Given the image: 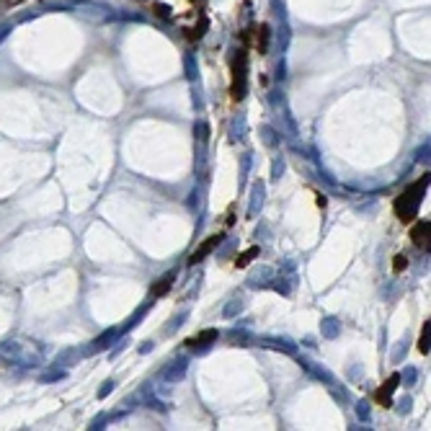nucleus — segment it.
Listing matches in <instances>:
<instances>
[{"mask_svg":"<svg viewBox=\"0 0 431 431\" xmlns=\"http://www.w3.org/2000/svg\"><path fill=\"white\" fill-rule=\"evenodd\" d=\"M426 189H428V173L421 176L413 186H408L403 194L395 199V214L403 220V222H411V220L416 217V212H418V207H421V199H423V191H426Z\"/></svg>","mask_w":431,"mask_h":431,"instance_id":"nucleus-1","label":"nucleus"},{"mask_svg":"<svg viewBox=\"0 0 431 431\" xmlns=\"http://www.w3.org/2000/svg\"><path fill=\"white\" fill-rule=\"evenodd\" d=\"M230 91H233L235 101L245 98V91H248V54L243 49L235 52V57H233V85H230Z\"/></svg>","mask_w":431,"mask_h":431,"instance_id":"nucleus-2","label":"nucleus"},{"mask_svg":"<svg viewBox=\"0 0 431 431\" xmlns=\"http://www.w3.org/2000/svg\"><path fill=\"white\" fill-rule=\"evenodd\" d=\"M220 243H222V235H209V238H207V240H204L202 245H199V248H196V250L191 253V258H189V264H191V266H196V264H202L204 258H207V256H209V253H212V250H214V248L220 245Z\"/></svg>","mask_w":431,"mask_h":431,"instance_id":"nucleus-3","label":"nucleus"},{"mask_svg":"<svg viewBox=\"0 0 431 431\" xmlns=\"http://www.w3.org/2000/svg\"><path fill=\"white\" fill-rule=\"evenodd\" d=\"M117 338H119V331H117V328H109V331H103V333H101V336H98V338H96V341H93L91 346L83 351V354H88V356H91V354L106 351V349L111 346V341H117Z\"/></svg>","mask_w":431,"mask_h":431,"instance_id":"nucleus-4","label":"nucleus"},{"mask_svg":"<svg viewBox=\"0 0 431 431\" xmlns=\"http://www.w3.org/2000/svg\"><path fill=\"white\" fill-rule=\"evenodd\" d=\"M264 194H266L264 184H261V181H256V184H253V189H250V207H248V220H253L258 212H261V207H264Z\"/></svg>","mask_w":431,"mask_h":431,"instance_id":"nucleus-5","label":"nucleus"},{"mask_svg":"<svg viewBox=\"0 0 431 431\" xmlns=\"http://www.w3.org/2000/svg\"><path fill=\"white\" fill-rule=\"evenodd\" d=\"M214 341H217V331H214V328H209V331H202V333H199V336L189 338L186 343H189L191 349H196V351H207V349L212 346Z\"/></svg>","mask_w":431,"mask_h":431,"instance_id":"nucleus-6","label":"nucleus"},{"mask_svg":"<svg viewBox=\"0 0 431 431\" xmlns=\"http://www.w3.org/2000/svg\"><path fill=\"white\" fill-rule=\"evenodd\" d=\"M411 240H413L418 248L428 245V220H418V222L411 227Z\"/></svg>","mask_w":431,"mask_h":431,"instance_id":"nucleus-7","label":"nucleus"},{"mask_svg":"<svg viewBox=\"0 0 431 431\" xmlns=\"http://www.w3.org/2000/svg\"><path fill=\"white\" fill-rule=\"evenodd\" d=\"M398 382H400V375H390L387 380H385V385L377 390V400L380 403H385V406H390V395L395 392V387H398Z\"/></svg>","mask_w":431,"mask_h":431,"instance_id":"nucleus-8","label":"nucleus"},{"mask_svg":"<svg viewBox=\"0 0 431 431\" xmlns=\"http://www.w3.org/2000/svg\"><path fill=\"white\" fill-rule=\"evenodd\" d=\"M173 279H176V274H173V271L165 274L163 279H158V281L153 284V292H150V295H153V297H163V295L170 290V286H173Z\"/></svg>","mask_w":431,"mask_h":431,"instance_id":"nucleus-9","label":"nucleus"},{"mask_svg":"<svg viewBox=\"0 0 431 431\" xmlns=\"http://www.w3.org/2000/svg\"><path fill=\"white\" fill-rule=\"evenodd\" d=\"M184 375H186V359H178V362H173V367L165 372V380L176 382V380H181Z\"/></svg>","mask_w":431,"mask_h":431,"instance_id":"nucleus-10","label":"nucleus"},{"mask_svg":"<svg viewBox=\"0 0 431 431\" xmlns=\"http://www.w3.org/2000/svg\"><path fill=\"white\" fill-rule=\"evenodd\" d=\"M428 343H431V320H426V326L421 331V338H418V351L421 354H428Z\"/></svg>","mask_w":431,"mask_h":431,"instance_id":"nucleus-11","label":"nucleus"},{"mask_svg":"<svg viewBox=\"0 0 431 431\" xmlns=\"http://www.w3.org/2000/svg\"><path fill=\"white\" fill-rule=\"evenodd\" d=\"M256 256H258V248L253 245V248H248V250H243V253H240V256L235 258V266H238V269H243V266H248V264L253 261V258H256Z\"/></svg>","mask_w":431,"mask_h":431,"instance_id":"nucleus-12","label":"nucleus"},{"mask_svg":"<svg viewBox=\"0 0 431 431\" xmlns=\"http://www.w3.org/2000/svg\"><path fill=\"white\" fill-rule=\"evenodd\" d=\"M194 134H196V142H202V145H207V139H209V127H207V122H204V119H199V122H196V127H194Z\"/></svg>","mask_w":431,"mask_h":431,"instance_id":"nucleus-13","label":"nucleus"},{"mask_svg":"<svg viewBox=\"0 0 431 431\" xmlns=\"http://www.w3.org/2000/svg\"><path fill=\"white\" fill-rule=\"evenodd\" d=\"M150 305H153V302H145V305H142V307H139V312H134V315H132V318H129V320H127V326H124V328H122V331H119V333H124V331H129V328H132V326H137V323H139V320H142V318H145V312H148V310H150Z\"/></svg>","mask_w":431,"mask_h":431,"instance_id":"nucleus-14","label":"nucleus"},{"mask_svg":"<svg viewBox=\"0 0 431 431\" xmlns=\"http://www.w3.org/2000/svg\"><path fill=\"white\" fill-rule=\"evenodd\" d=\"M269 39H271V28L264 23V26H261V34H258V52H261V54L269 49Z\"/></svg>","mask_w":431,"mask_h":431,"instance_id":"nucleus-15","label":"nucleus"},{"mask_svg":"<svg viewBox=\"0 0 431 431\" xmlns=\"http://www.w3.org/2000/svg\"><path fill=\"white\" fill-rule=\"evenodd\" d=\"M320 331H323L326 338H336V336H338V323H336L333 318H326L323 326H320Z\"/></svg>","mask_w":431,"mask_h":431,"instance_id":"nucleus-16","label":"nucleus"},{"mask_svg":"<svg viewBox=\"0 0 431 431\" xmlns=\"http://www.w3.org/2000/svg\"><path fill=\"white\" fill-rule=\"evenodd\" d=\"M243 310V302L240 300H233L230 305H225V310H222V318H235V315Z\"/></svg>","mask_w":431,"mask_h":431,"instance_id":"nucleus-17","label":"nucleus"},{"mask_svg":"<svg viewBox=\"0 0 431 431\" xmlns=\"http://www.w3.org/2000/svg\"><path fill=\"white\" fill-rule=\"evenodd\" d=\"M261 134H264V142L269 148H276L279 145V139H276V132L271 129V127H261Z\"/></svg>","mask_w":431,"mask_h":431,"instance_id":"nucleus-18","label":"nucleus"},{"mask_svg":"<svg viewBox=\"0 0 431 431\" xmlns=\"http://www.w3.org/2000/svg\"><path fill=\"white\" fill-rule=\"evenodd\" d=\"M184 65H186V73H189V78H191V80H196L199 70H196V62H194V54H191V52L184 57Z\"/></svg>","mask_w":431,"mask_h":431,"instance_id":"nucleus-19","label":"nucleus"},{"mask_svg":"<svg viewBox=\"0 0 431 431\" xmlns=\"http://www.w3.org/2000/svg\"><path fill=\"white\" fill-rule=\"evenodd\" d=\"M264 343H266V346H274V349H284L286 354H295V351H297L290 341H264Z\"/></svg>","mask_w":431,"mask_h":431,"instance_id":"nucleus-20","label":"nucleus"},{"mask_svg":"<svg viewBox=\"0 0 431 431\" xmlns=\"http://www.w3.org/2000/svg\"><path fill=\"white\" fill-rule=\"evenodd\" d=\"M243 134H245V122H243V117H238L233 122V139H243Z\"/></svg>","mask_w":431,"mask_h":431,"instance_id":"nucleus-21","label":"nucleus"},{"mask_svg":"<svg viewBox=\"0 0 431 431\" xmlns=\"http://www.w3.org/2000/svg\"><path fill=\"white\" fill-rule=\"evenodd\" d=\"M406 266H408V256H406V253H398V256H395V264H392V271L400 274Z\"/></svg>","mask_w":431,"mask_h":431,"instance_id":"nucleus-22","label":"nucleus"},{"mask_svg":"<svg viewBox=\"0 0 431 431\" xmlns=\"http://www.w3.org/2000/svg\"><path fill=\"white\" fill-rule=\"evenodd\" d=\"M400 380L411 387V385H416V380H418V372H416L413 367H406V372H403V377H400Z\"/></svg>","mask_w":431,"mask_h":431,"instance_id":"nucleus-23","label":"nucleus"},{"mask_svg":"<svg viewBox=\"0 0 431 431\" xmlns=\"http://www.w3.org/2000/svg\"><path fill=\"white\" fill-rule=\"evenodd\" d=\"M356 416L362 421H369V403H367V400H359V403H356Z\"/></svg>","mask_w":431,"mask_h":431,"instance_id":"nucleus-24","label":"nucleus"},{"mask_svg":"<svg viewBox=\"0 0 431 431\" xmlns=\"http://www.w3.org/2000/svg\"><path fill=\"white\" fill-rule=\"evenodd\" d=\"M62 377H65L62 369H52V372H47V375H42L39 380H42V382H52V380H62Z\"/></svg>","mask_w":431,"mask_h":431,"instance_id":"nucleus-25","label":"nucleus"},{"mask_svg":"<svg viewBox=\"0 0 431 431\" xmlns=\"http://www.w3.org/2000/svg\"><path fill=\"white\" fill-rule=\"evenodd\" d=\"M284 173V158H274V165H271V176L279 178Z\"/></svg>","mask_w":431,"mask_h":431,"instance_id":"nucleus-26","label":"nucleus"},{"mask_svg":"<svg viewBox=\"0 0 431 431\" xmlns=\"http://www.w3.org/2000/svg\"><path fill=\"white\" fill-rule=\"evenodd\" d=\"M269 286H274L276 292H281V295H290V286L284 284V279H271V284Z\"/></svg>","mask_w":431,"mask_h":431,"instance_id":"nucleus-27","label":"nucleus"},{"mask_svg":"<svg viewBox=\"0 0 431 431\" xmlns=\"http://www.w3.org/2000/svg\"><path fill=\"white\" fill-rule=\"evenodd\" d=\"M411 406H413V400H411V395H406V398H400L398 411H400V413H408V411H411Z\"/></svg>","mask_w":431,"mask_h":431,"instance_id":"nucleus-28","label":"nucleus"},{"mask_svg":"<svg viewBox=\"0 0 431 431\" xmlns=\"http://www.w3.org/2000/svg\"><path fill=\"white\" fill-rule=\"evenodd\" d=\"M186 318H189V312H186V310H184V312H181V315H178V318H173V326H170V328H168V333H170V331H176V328H181V326H184V320H186Z\"/></svg>","mask_w":431,"mask_h":431,"instance_id":"nucleus-29","label":"nucleus"},{"mask_svg":"<svg viewBox=\"0 0 431 431\" xmlns=\"http://www.w3.org/2000/svg\"><path fill=\"white\" fill-rule=\"evenodd\" d=\"M111 390H114V380H106V382L101 385V390H98V398H106Z\"/></svg>","mask_w":431,"mask_h":431,"instance_id":"nucleus-30","label":"nucleus"},{"mask_svg":"<svg viewBox=\"0 0 431 431\" xmlns=\"http://www.w3.org/2000/svg\"><path fill=\"white\" fill-rule=\"evenodd\" d=\"M204 31H207V18H202V23H196V28H194V37H199V39H202V37H204Z\"/></svg>","mask_w":431,"mask_h":431,"instance_id":"nucleus-31","label":"nucleus"},{"mask_svg":"<svg viewBox=\"0 0 431 431\" xmlns=\"http://www.w3.org/2000/svg\"><path fill=\"white\" fill-rule=\"evenodd\" d=\"M418 163H423V160H428V142H426V145L418 150V158H416Z\"/></svg>","mask_w":431,"mask_h":431,"instance_id":"nucleus-32","label":"nucleus"},{"mask_svg":"<svg viewBox=\"0 0 431 431\" xmlns=\"http://www.w3.org/2000/svg\"><path fill=\"white\" fill-rule=\"evenodd\" d=\"M11 28H13V23H3V26H0V42H3V39L8 37V31H11Z\"/></svg>","mask_w":431,"mask_h":431,"instance_id":"nucleus-33","label":"nucleus"},{"mask_svg":"<svg viewBox=\"0 0 431 431\" xmlns=\"http://www.w3.org/2000/svg\"><path fill=\"white\" fill-rule=\"evenodd\" d=\"M155 11H158L163 18H168V16H170V8H168V6H155Z\"/></svg>","mask_w":431,"mask_h":431,"instance_id":"nucleus-34","label":"nucleus"},{"mask_svg":"<svg viewBox=\"0 0 431 431\" xmlns=\"http://www.w3.org/2000/svg\"><path fill=\"white\" fill-rule=\"evenodd\" d=\"M103 423H106L103 416H101V418H93V421H91V428H103Z\"/></svg>","mask_w":431,"mask_h":431,"instance_id":"nucleus-35","label":"nucleus"},{"mask_svg":"<svg viewBox=\"0 0 431 431\" xmlns=\"http://www.w3.org/2000/svg\"><path fill=\"white\" fill-rule=\"evenodd\" d=\"M150 349H153V343H150V341H145V343H142V346H139V351H142V354H148Z\"/></svg>","mask_w":431,"mask_h":431,"instance_id":"nucleus-36","label":"nucleus"},{"mask_svg":"<svg viewBox=\"0 0 431 431\" xmlns=\"http://www.w3.org/2000/svg\"><path fill=\"white\" fill-rule=\"evenodd\" d=\"M194 3H199V0H194Z\"/></svg>","mask_w":431,"mask_h":431,"instance_id":"nucleus-37","label":"nucleus"}]
</instances>
